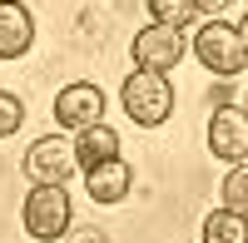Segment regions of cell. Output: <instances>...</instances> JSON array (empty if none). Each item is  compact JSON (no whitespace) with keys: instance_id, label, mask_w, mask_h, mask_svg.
Returning a JSON list of instances; mask_svg holds the SVG:
<instances>
[{"instance_id":"cell-1","label":"cell","mask_w":248,"mask_h":243,"mask_svg":"<svg viewBox=\"0 0 248 243\" xmlns=\"http://www.w3.org/2000/svg\"><path fill=\"white\" fill-rule=\"evenodd\" d=\"M119 105H124V114H129L134 124H144V129H159L164 119L174 114V85H169L164 75L134 70L129 79H124V90H119Z\"/></svg>"},{"instance_id":"cell-2","label":"cell","mask_w":248,"mask_h":243,"mask_svg":"<svg viewBox=\"0 0 248 243\" xmlns=\"http://www.w3.org/2000/svg\"><path fill=\"white\" fill-rule=\"evenodd\" d=\"M20 224L35 243H55L60 233L70 228V194L65 184H35L20 204Z\"/></svg>"},{"instance_id":"cell-3","label":"cell","mask_w":248,"mask_h":243,"mask_svg":"<svg viewBox=\"0 0 248 243\" xmlns=\"http://www.w3.org/2000/svg\"><path fill=\"white\" fill-rule=\"evenodd\" d=\"M194 55H199V65L209 70V75H238L243 65H248V50H243V40H238V30L233 25H223V20H209L199 35H194V45H189Z\"/></svg>"},{"instance_id":"cell-4","label":"cell","mask_w":248,"mask_h":243,"mask_svg":"<svg viewBox=\"0 0 248 243\" xmlns=\"http://www.w3.org/2000/svg\"><path fill=\"white\" fill-rule=\"evenodd\" d=\"M129 55H134V70L169 75L179 60L189 55V40H184V30H174V25H144V30L134 35Z\"/></svg>"},{"instance_id":"cell-5","label":"cell","mask_w":248,"mask_h":243,"mask_svg":"<svg viewBox=\"0 0 248 243\" xmlns=\"http://www.w3.org/2000/svg\"><path fill=\"white\" fill-rule=\"evenodd\" d=\"M75 144L70 139H60V134H45V139H35V144L25 149V174H30V184H70L75 179Z\"/></svg>"},{"instance_id":"cell-6","label":"cell","mask_w":248,"mask_h":243,"mask_svg":"<svg viewBox=\"0 0 248 243\" xmlns=\"http://www.w3.org/2000/svg\"><path fill=\"white\" fill-rule=\"evenodd\" d=\"M209 149L223 164H243L248 159V109L238 105H218L209 119Z\"/></svg>"},{"instance_id":"cell-7","label":"cell","mask_w":248,"mask_h":243,"mask_svg":"<svg viewBox=\"0 0 248 243\" xmlns=\"http://www.w3.org/2000/svg\"><path fill=\"white\" fill-rule=\"evenodd\" d=\"M55 119L65 129H90V124H105V94L99 85H65L55 94Z\"/></svg>"},{"instance_id":"cell-8","label":"cell","mask_w":248,"mask_h":243,"mask_svg":"<svg viewBox=\"0 0 248 243\" xmlns=\"http://www.w3.org/2000/svg\"><path fill=\"white\" fill-rule=\"evenodd\" d=\"M85 189L94 204H124V194L134 189V169L124 159H105V164L85 169Z\"/></svg>"},{"instance_id":"cell-9","label":"cell","mask_w":248,"mask_h":243,"mask_svg":"<svg viewBox=\"0 0 248 243\" xmlns=\"http://www.w3.org/2000/svg\"><path fill=\"white\" fill-rule=\"evenodd\" d=\"M35 45V20L20 0H0V60H20Z\"/></svg>"},{"instance_id":"cell-10","label":"cell","mask_w":248,"mask_h":243,"mask_svg":"<svg viewBox=\"0 0 248 243\" xmlns=\"http://www.w3.org/2000/svg\"><path fill=\"white\" fill-rule=\"evenodd\" d=\"M105 159H119V134L109 124H90V129L75 134V164L79 169H94Z\"/></svg>"},{"instance_id":"cell-11","label":"cell","mask_w":248,"mask_h":243,"mask_svg":"<svg viewBox=\"0 0 248 243\" xmlns=\"http://www.w3.org/2000/svg\"><path fill=\"white\" fill-rule=\"evenodd\" d=\"M203 243H248V218L229 213V209H214L203 218Z\"/></svg>"},{"instance_id":"cell-12","label":"cell","mask_w":248,"mask_h":243,"mask_svg":"<svg viewBox=\"0 0 248 243\" xmlns=\"http://www.w3.org/2000/svg\"><path fill=\"white\" fill-rule=\"evenodd\" d=\"M218 198H223V209H229V213H243V218H248V164H233L229 174H223Z\"/></svg>"},{"instance_id":"cell-13","label":"cell","mask_w":248,"mask_h":243,"mask_svg":"<svg viewBox=\"0 0 248 243\" xmlns=\"http://www.w3.org/2000/svg\"><path fill=\"white\" fill-rule=\"evenodd\" d=\"M149 5V15H154V25H174V30H184L194 20V5L189 0H144Z\"/></svg>"},{"instance_id":"cell-14","label":"cell","mask_w":248,"mask_h":243,"mask_svg":"<svg viewBox=\"0 0 248 243\" xmlns=\"http://www.w3.org/2000/svg\"><path fill=\"white\" fill-rule=\"evenodd\" d=\"M20 124H25V105H20L15 94H5V90H0V139H5V134H15Z\"/></svg>"},{"instance_id":"cell-15","label":"cell","mask_w":248,"mask_h":243,"mask_svg":"<svg viewBox=\"0 0 248 243\" xmlns=\"http://www.w3.org/2000/svg\"><path fill=\"white\" fill-rule=\"evenodd\" d=\"M189 5H194V15H223V5H229V0H189Z\"/></svg>"},{"instance_id":"cell-16","label":"cell","mask_w":248,"mask_h":243,"mask_svg":"<svg viewBox=\"0 0 248 243\" xmlns=\"http://www.w3.org/2000/svg\"><path fill=\"white\" fill-rule=\"evenodd\" d=\"M233 30H238V40H243V50H248V15L238 20V25H233Z\"/></svg>"}]
</instances>
